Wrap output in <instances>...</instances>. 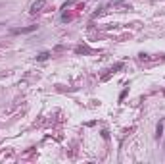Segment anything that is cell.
Listing matches in <instances>:
<instances>
[{
  "label": "cell",
  "mask_w": 165,
  "mask_h": 164,
  "mask_svg": "<svg viewBox=\"0 0 165 164\" xmlns=\"http://www.w3.org/2000/svg\"><path fill=\"white\" fill-rule=\"evenodd\" d=\"M44 6H46V0H37V2L31 6V14H37V12H41Z\"/></svg>",
  "instance_id": "cell-1"
},
{
  "label": "cell",
  "mask_w": 165,
  "mask_h": 164,
  "mask_svg": "<svg viewBox=\"0 0 165 164\" xmlns=\"http://www.w3.org/2000/svg\"><path fill=\"white\" fill-rule=\"evenodd\" d=\"M37 29V25H31V27H23V29H14V33H31Z\"/></svg>",
  "instance_id": "cell-2"
},
{
  "label": "cell",
  "mask_w": 165,
  "mask_h": 164,
  "mask_svg": "<svg viewBox=\"0 0 165 164\" xmlns=\"http://www.w3.org/2000/svg\"><path fill=\"white\" fill-rule=\"evenodd\" d=\"M48 58H50V52H41L37 56V62H46Z\"/></svg>",
  "instance_id": "cell-3"
},
{
  "label": "cell",
  "mask_w": 165,
  "mask_h": 164,
  "mask_svg": "<svg viewBox=\"0 0 165 164\" xmlns=\"http://www.w3.org/2000/svg\"><path fill=\"white\" fill-rule=\"evenodd\" d=\"M161 135H163V122H159L157 127H156V139H159Z\"/></svg>",
  "instance_id": "cell-4"
},
{
  "label": "cell",
  "mask_w": 165,
  "mask_h": 164,
  "mask_svg": "<svg viewBox=\"0 0 165 164\" xmlns=\"http://www.w3.org/2000/svg\"><path fill=\"white\" fill-rule=\"evenodd\" d=\"M121 68H123V64H115L113 68H111V74H115V71H117V70H121Z\"/></svg>",
  "instance_id": "cell-5"
},
{
  "label": "cell",
  "mask_w": 165,
  "mask_h": 164,
  "mask_svg": "<svg viewBox=\"0 0 165 164\" xmlns=\"http://www.w3.org/2000/svg\"><path fill=\"white\" fill-rule=\"evenodd\" d=\"M87 50H88L87 47H77V50H75V52H87Z\"/></svg>",
  "instance_id": "cell-6"
},
{
  "label": "cell",
  "mask_w": 165,
  "mask_h": 164,
  "mask_svg": "<svg viewBox=\"0 0 165 164\" xmlns=\"http://www.w3.org/2000/svg\"><path fill=\"white\" fill-rule=\"evenodd\" d=\"M127 93H129V89H125V91H123V93H121V95H119V100H123V98H125V95H127Z\"/></svg>",
  "instance_id": "cell-7"
},
{
  "label": "cell",
  "mask_w": 165,
  "mask_h": 164,
  "mask_svg": "<svg viewBox=\"0 0 165 164\" xmlns=\"http://www.w3.org/2000/svg\"><path fill=\"white\" fill-rule=\"evenodd\" d=\"M119 2H123V0H113V2H111V4H119Z\"/></svg>",
  "instance_id": "cell-8"
}]
</instances>
